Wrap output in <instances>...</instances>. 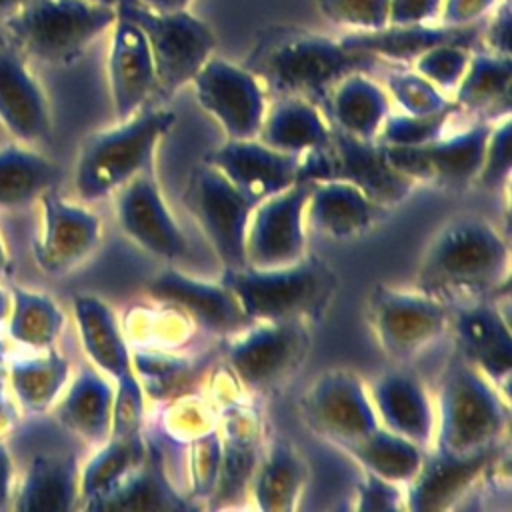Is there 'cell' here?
<instances>
[{"label": "cell", "mask_w": 512, "mask_h": 512, "mask_svg": "<svg viewBox=\"0 0 512 512\" xmlns=\"http://www.w3.org/2000/svg\"><path fill=\"white\" fill-rule=\"evenodd\" d=\"M378 58L350 50L342 40L304 30L298 26H270L246 60V68L280 96L308 100L328 98L330 90L352 72L370 70Z\"/></svg>", "instance_id": "obj_1"}, {"label": "cell", "mask_w": 512, "mask_h": 512, "mask_svg": "<svg viewBox=\"0 0 512 512\" xmlns=\"http://www.w3.org/2000/svg\"><path fill=\"white\" fill-rule=\"evenodd\" d=\"M434 408V450L476 456L500 448L508 428V398L458 350L444 368Z\"/></svg>", "instance_id": "obj_2"}, {"label": "cell", "mask_w": 512, "mask_h": 512, "mask_svg": "<svg viewBox=\"0 0 512 512\" xmlns=\"http://www.w3.org/2000/svg\"><path fill=\"white\" fill-rule=\"evenodd\" d=\"M508 266V244L480 216L446 222L428 244L418 270L420 290H486L500 282Z\"/></svg>", "instance_id": "obj_3"}, {"label": "cell", "mask_w": 512, "mask_h": 512, "mask_svg": "<svg viewBox=\"0 0 512 512\" xmlns=\"http://www.w3.org/2000/svg\"><path fill=\"white\" fill-rule=\"evenodd\" d=\"M174 114L142 108L118 126L90 134L76 158L74 188L82 200H100L144 172L158 140L172 128Z\"/></svg>", "instance_id": "obj_4"}, {"label": "cell", "mask_w": 512, "mask_h": 512, "mask_svg": "<svg viewBox=\"0 0 512 512\" xmlns=\"http://www.w3.org/2000/svg\"><path fill=\"white\" fill-rule=\"evenodd\" d=\"M116 20V8L92 0H24L6 18L26 56L52 66L74 64Z\"/></svg>", "instance_id": "obj_5"}, {"label": "cell", "mask_w": 512, "mask_h": 512, "mask_svg": "<svg viewBox=\"0 0 512 512\" xmlns=\"http://www.w3.org/2000/svg\"><path fill=\"white\" fill-rule=\"evenodd\" d=\"M220 282L252 322L302 320L320 310L332 290L328 270L306 256L280 268H230Z\"/></svg>", "instance_id": "obj_6"}, {"label": "cell", "mask_w": 512, "mask_h": 512, "mask_svg": "<svg viewBox=\"0 0 512 512\" xmlns=\"http://www.w3.org/2000/svg\"><path fill=\"white\" fill-rule=\"evenodd\" d=\"M116 12L136 22L148 40L156 70V96L168 98L190 84L214 54V32L190 10L158 12L140 0H120Z\"/></svg>", "instance_id": "obj_7"}, {"label": "cell", "mask_w": 512, "mask_h": 512, "mask_svg": "<svg viewBox=\"0 0 512 512\" xmlns=\"http://www.w3.org/2000/svg\"><path fill=\"white\" fill-rule=\"evenodd\" d=\"M344 180L362 190L380 208L402 202L414 188V180L396 170L376 140H362L332 130L326 148L300 156L298 180Z\"/></svg>", "instance_id": "obj_8"}, {"label": "cell", "mask_w": 512, "mask_h": 512, "mask_svg": "<svg viewBox=\"0 0 512 512\" xmlns=\"http://www.w3.org/2000/svg\"><path fill=\"white\" fill-rule=\"evenodd\" d=\"M450 322L444 302L424 290L406 292L380 286L370 296V324L384 354L408 362L430 346Z\"/></svg>", "instance_id": "obj_9"}, {"label": "cell", "mask_w": 512, "mask_h": 512, "mask_svg": "<svg viewBox=\"0 0 512 512\" xmlns=\"http://www.w3.org/2000/svg\"><path fill=\"white\" fill-rule=\"evenodd\" d=\"M306 424L336 444H352L380 426L368 386L350 370L332 368L320 374L300 398Z\"/></svg>", "instance_id": "obj_10"}, {"label": "cell", "mask_w": 512, "mask_h": 512, "mask_svg": "<svg viewBox=\"0 0 512 512\" xmlns=\"http://www.w3.org/2000/svg\"><path fill=\"white\" fill-rule=\"evenodd\" d=\"M198 104L232 140L256 138L266 116V90L246 66L210 56L192 78Z\"/></svg>", "instance_id": "obj_11"}, {"label": "cell", "mask_w": 512, "mask_h": 512, "mask_svg": "<svg viewBox=\"0 0 512 512\" xmlns=\"http://www.w3.org/2000/svg\"><path fill=\"white\" fill-rule=\"evenodd\" d=\"M310 188L312 182L298 180L254 206L246 228V266L280 268L304 258Z\"/></svg>", "instance_id": "obj_12"}, {"label": "cell", "mask_w": 512, "mask_h": 512, "mask_svg": "<svg viewBox=\"0 0 512 512\" xmlns=\"http://www.w3.org/2000/svg\"><path fill=\"white\" fill-rule=\"evenodd\" d=\"M188 198L222 268L246 266V228L256 202L210 164L198 170Z\"/></svg>", "instance_id": "obj_13"}, {"label": "cell", "mask_w": 512, "mask_h": 512, "mask_svg": "<svg viewBox=\"0 0 512 512\" xmlns=\"http://www.w3.org/2000/svg\"><path fill=\"white\" fill-rule=\"evenodd\" d=\"M492 122L480 120L450 138L422 146H382L390 164L414 182H434L450 188L476 182Z\"/></svg>", "instance_id": "obj_14"}, {"label": "cell", "mask_w": 512, "mask_h": 512, "mask_svg": "<svg viewBox=\"0 0 512 512\" xmlns=\"http://www.w3.org/2000/svg\"><path fill=\"white\" fill-rule=\"evenodd\" d=\"M42 228L32 242L36 266L52 278L66 276L88 260L100 244V218L56 192V186L38 198Z\"/></svg>", "instance_id": "obj_15"}, {"label": "cell", "mask_w": 512, "mask_h": 512, "mask_svg": "<svg viewBox=\"0 0 512 512\" xmlns=\"http://www.w3.org/2000/svg\"><path fill=\"white\" fill-rule=\"evenodd\" d=\"M306 336L302 320L258 322L230 346L228 364L244 386L268 388L296 368Z\"/></svg>", "instance_id": "obj_16"}, {"label": "cell", "mask_w": 512, "mask_h": 512, "mask_svg": "<svg viewBox=\"0 0 512 512\" xmlns=\"http://www.w3.org/2000/svg\"><path fill=\"white\" fill-rule=\"evenodd\" d=\"M0 124L22 144L40 142L52 130L46 92L10 36H0Z\"/></svg>", "instance_id": "obj_17"}, {"label": "cell", "mask_w": 512, "mask_h": 512, "mask_svg": "<svg viewBox=\"0 0 512 512\" xmlns=\"http://www.w3.org/2000/svg\"><path fill=\"white\" fill-rule=\"evenodd\" d=\"M206 164L224 174L256 204L298 182L300 156L274 150L258 138L232 140L208 154Z\"/></svg>", "instance_id": "obj_18"}, {"label": "cell", "mask_w": 512, "mask_h": 512, "mask_svg": "<svg viewBox=\"0 0 512 512\" xmlns=\"http://www.w3.org/2000/svg\"><path fill=\"white\" fill-rule=\"evenodd\" d=\"M116 192V218L132 242L166 260L180 258L186 252V236L150 176L140 172Z\"/></svg>", "instance_id": "obj_19"}, {"label": "cell", "mask_w": 512, "mask_h": 512, "mask_svg": "<svg viewBox=\"0 0 512 512\" xmlns=\"http://www.w3.org/2000/svg\"><path fill=\"white\" fill-rule=\"evenodd\" d=\"M108 52V82L114 112L126 120L144 108L156 90V70L140 26L116 12Z\"/></svg>", "instance_id": "obj_20"}, {"label": "cell", "mask_w": 512, "mask_h": 512, "mask_svg": "<svg viewBox=\"0 0 512 512\" xmlns=\"http://www.w3.org/2000/svg\"><path fill=\"white\" fill-rule=\"evenodd\" d=\"M368 394L380 426L424 450L432 446L436 408L416 376L402 370L386 372L372 382Z\"/></svg>", "instance_id": "obj_21"}, {"label": "cell", "mask_w": 512, "mask_h": 512, "mask_svg": "<svg viewBox=\"0 0 512 512\" xmlns=\"http://www.w3.org/2000/svg\"><path fill=\"white\" fill-rule=\"evenodd\" d=\"M146 290L156 302L176 306L210 332L228 334L248 322L236 298L222 282L210 284L170 268L156 274Z\"/></svg>", "instance_id": "obj_22"}, {"label": "cell", "mask_w": 512, "mask_h": 512, "mask_svg": "<svg viewBox=\"0 0 512 512\" xmlns=\"http://www.w3.org/2000/svg\"><path fill=\"white\" fill-rule=\"evenodd\" d=\"M498 458L500 448L476 456H450L438 450L424 454L422 466L406 484V508L414 512L452 508Z\"/></svg>", "instance_id": "obj_23"}, {"label": "cell", "mask_w": 512, "mask_h": 512, "mask_svg": "<svg viewBox=\"0 0 512 512\" xmlns=\"http://www.w3.org/2000/svg\"><path fill=\"white\" fill-rule=\"evenodd\" d=\"M458 352L508 398L512 340L508 322L486 304L462 308L454 318Z\"/></svg>", "instance_id": "obj_24"}, {"label": "cell", "mask_w": 512, "mask_h": 512, "mask_svg": "<svg viewBox=\"0 0 512 512\" xmlns=\"http://www.w3.org/2000/svg\"><path fill=\"white\" fill-rule=\"evenodd\" d=\"M482 22L468 26H446V24H388L372 32H350L342 36V44L350 50L372 54L374 58L410 62L422 52L438 44H462L474 48L480 42Z\"/></svg>", "instance_id": "obj_25"}, {"label": "cell", "mask_w": 512, "mask_h": 512, "mask_svg": "<svg viewBox=\"0 0 512 512\" xmlns=\"http://www.w3.org/2000/svg\"><path fill=\"white\" fill-rule=\"evenodd\" d=\"M116 388L94 366H84L56 400L58 422L90 446H102L112 432Z\"/></svg>", "instance_id": "obj_26"}, {"label": "cell", "mask_w": 512, "mask_h": 512, "mask_svg": "<svg viewBox=\"0 0 512 512\" xmlns=\"http://www.w3.org/2000/svg\"><path fill=\"white\" fill-rule=\"evenodd\" d=\"M380 210L354 184L332 178L312 182L304 218L316 232L334 240H348L366 232L378 220Z\"/></svg>", "instance_id": "obj_27"}, {"label": "cell", "mask_w": 512, "mask_h": 512, "mask_svg": "<svg viewBox=\"0 0 512 512\" xmlns=\"http://www.w3.org/2000/svg\"><path fill=\"white\" fill-rule=\"evenodd\" d=\"M80 502V466L72 454H38L30 460L16 502L18 512H68Z\"/></svg>", "instance_id": "obj_28"}, {"label": "cell", "mask_w": 512, "mask_h": 512, "mask_svg": "<svg viewBox=\"0 0 512 512\" xmlns=\"http://www.w3.org/2000/svg\"><path fill=\"white\" fill-rule=\"evenodd\" d=\"M72 304L78 334L92 366L116 382L130 374L134 370L132 354L114 310L92 294H76Z\"/></svg>", "instance_id": "obj_29"}, {"label": "cell", "mask_w": 512, "mask_h": 512, "mask_svg": "<svg viewBox=\"0 0 512 512\" xmlns=\"http://www.w3.org/2000/svg\"><path fill=\"white\" fill-rule=\"evenodd\" d=\"M452 102L456 110L478 114L486 122H498L500 116H508L512 102V56L488 50L472 52Z\"/></svg>", "instance_id": "obj_30"}, {"label": "cell", "mask_w": 512, "mask_h": 512, "mask_svg": "<svg viewBox=\"0 0 512 512\" xmlns=\"http://www.w3.org/2000/svg\"><path fill=\"white\" fill-rule=\"evenodd\" d=\"M256 138L274 150L302 156L310 150L326 148L332 140V128L316 102L302 96H280L266 110Z\"/></svg>", "instance_id": "obj_31"}, {"label": "cell", "mask_w": 512, "mask_h": 512, "mask_svg": "<svg viewBox=\"0 0 512 512\" xmlns=\"http://www.w3.org/2000/svg\"><path fill=\"white\" fill-rule=\"evenodd\" d=\"M326 106L336 130L362 140H376V134L390 112L388 96L364 72L344 76L328 94Z\"/></svg>", "instance_id": "obj_32"}, {"label": "cell", "mask_w": 512, "mask_h": 512, "mask_svg": "<svg viewBox=\"0 0 512 512\" xmlns=\"http://www.w3.org/2000/svg\"><path fill=\"white\" fill-rule=\"evenodd\" d=\"M70 380V362L54 346L34 356L16 358L6 368V382L18 406L28 414L52 408Z\"/></svg>", "instance_id": "obj_33"}, {"label": "cell", "mask_w": 512, "mask_h": 512, "mask_svg": "<svg viewBox=\"0 0 512 512\" xmlns=\"http://www.w3.org/2000/svg\"><path fill=\"white\" fill-rule=\"evenodd\" d=\"M306 474L308 468L298 450L286 440H276L258 458L252 474L254 504L264 512H290L304 490Z\"/></svg>", "instance_id": "obj_34"}, {"label": "cell", "mask_w": 512, "mask_h": 512, "mask_svg": "<svg viewBox=\"0 0 512 512\" xmlns=\"http://www.w3.org/2000/svg\"><path fill=\"white\" fill-rule=\"evenodd\" d=\"M60 168L22 142L0 148V210H20L54 188Z\"/></svg>", "instance_id": "obj_35"}, {"label": "cell", "mask_w": 512, "mask_h": 512, "mask_svg": "<svg viewBox=\"0 0 512 512\" xmlns=\"http://www.w3.org/2000/svg\"><path fill=\"white\" fill-rule=\"evenodd\" d=\"M342 450L358 462L364 472L376 474L388 482L406 486L424 460V448L378 426L364 438L342 446Z\"/></svg>", "instance_id": "obj_36"}, {"label": "cell", "mask_w": 512, "mask_h": 512, "mask_svg": "<svg viewBox=\"0 0 512 512\" xmlns=\"http://www.w3.org/2000/svg\"><path fill=\"white\" fill-rule=\"evenodd\" d=\"M64 322V312L48 294L10 284L6 328L14 342L34 352L52 348L64 328Z\"/></svg>", "instance_id": "obj_37"}, {"label": "cell", "mask_w": 512, "mask_h": 512, "mask_svg": "<svg viewBox=\"0 0 512 512\" xmlns=\"http://www.w3.org/2000/svg\"><path fill=\"white\" fill-rule=\"evenodd\" d=\"M252 430L254 426L244 412L228 418L226 438L220 442L218 478L210 496L218 504H228L238 498L252 480L258 464V442Z\"/></svg>", "instance_id": "obj_38"}, {"label": "cell", "mask_w": 512, "mask_h": 512, "mask_svg": "<svg viewBox=\"0 0 512 512\" xmlns=\"http://www.w3.org/2000/svg\"><path fill=\"white\" fill-rule=\"evenodd\" d=\"M86 510H176L188 508L164 480L156 460H144L110 492L84 506Z\"/></svg>", "instance_id": "obj_39"}, {"label": "cell", "mask_w": 512, "mask_h": 512, "mask_svg": "<svg viewBox=\"0 0 512 512\" xmlns=\"http://www.w3.org/2000/svg\"><path fill=\"white\" fill-rule=\"evenodd\" d=\"M146 456L142 434L110 436L98 452L80 468V502L82 508L114 486H118Z\"/></svg>", "instance_id": "obj_40"}, {"label": "cell", "mask_w": 512, "mask_h": 512, "mask_svg": "<svg viewBox=\"0 0 512 512\" xmlns=\"http://www.w3.org/2000/svg\"><path fill=\"white\" fill-rule=\"evenodd\" d=\"M456 112L454 102L434 114H390L384 118L376 142L382 146H422L442 136L448 118Z\"/></svg>", "instance_id": "obj_41"}, {"label": "cell", "mask_w": 512, "mask_h": 512, "mask_svg": "<svg viewBox=\"0 0 512 512\" xmlns=\"http://www.w3.org/2000/svg\"><path fill=\"white\" fill-rule=\"evenodd\" d=\"M386 90L388 94L398 102V106L406 114H434L444 108H448L452 102L438 90L430 80H426L422 74L398 70L390 72L386 78Z\"/></svg>", "instance_id": "obj_42"}, {"label": "cell", "mask_w": 512, "mask_h": 512, "mask_svg": "<svg viewBox=\"0 0 512 512\" xmlns=\"http://www.w3.org/2000/svg\"><path fill=\"white\" fill-rule=\"evenodd\" d=\"M472 48L462 44H438L414 60V70L442 92H454L470 62Z\"/></svg>", "instance_id": "obj_43"}, {"label": "cell", "mask_w": 512, "mask_h": 512, "mask_svg": "<svg viewBox=\"0 0 512 512\" xmlns=\"http://www.w3.org/2000/svg\"><path fill=\"white\" fill-rule=\"evenodd\" d=\"M324 18L354 32H372L388 26V0H318Z\"/></svg>", "instance_id": "obj_44"}, {"label": "cell", "mask_w": 512, "mask_h": 512, "mask_svg": "<svg viewBox=\"0 0 512 512\" xmlns=\"http://www.w3.org/2000/svg\"><path fill=\"white\" fill-rule=\"evenodd\" d=\"M510 118L506 116L502 122H494L486 150H484V160L480 166V172L476 176V182L484 188H500L502 182L508 180L510 176Z\"/></svg>", "instance_id": "obj_45"}, {"label": "cell", "mask_w": 512, "mask_h": 512, "mask_svg": "<svg viewBox=\"0 0 512 512\" xmlns=\"http://www.w3.org/2000/svg\"><path fill=\"white\" fill-rule=\"evenodd\" d=\"M220 462V438L216 434H206L198 438L194 448V492L198 498H210L218 478Z\"/></svg>", "instance_id": "obj_46"}, {"label": "cell", "mask_w": 512, "mask_h": 512, "mask_svg": "<svg viewBox=\"0 0 512 512\" xmlns=\"http://www.w3.org/2000/svg\"><path fill=\"white\" fill-rule=\"evenodd\" d=\"M402 506L406 508V492H402V484L364 472V480L358 486V510H400Z\"/></svg>", "instance_id": "obj_47"}, {"label": "cell", "mask_w": 512, "mask_h": 512, "mask_svg": "<svg viewBox=\"0 0 512 512\" xmlns=\"http://www.w3.org/2000/svg\"><path fill=\"white\" fill-rule=\"evenodd\" d=\"M482 44L488 52L500 56H512V6L510 0L496 4V12L480 34Z\"/></svg>", "instance_id": "obj_48"}, {"label": "cell", "mask_w": 512, "mask_h": 512, "mask_svg": "<svg viewBox=\"0 0 512 512\" xmlns=\"http://www.w3.org/2000/svg\"><path fill=\"white\" fill-rule=\"evenodd\" d=\"M500 0H442L440 24L468 26L482 22V18L496 8Z\"/></svg>", "instance_id": "obj_49"}, {"label": "cell", "mask_w": 512, "mask_h": 512, "mask_svg": "<svg viewBox=\"0 0 512 512\" xmlns=\"http://www.w3.org/2000/svg\"><path fill=\"white\" fill-rule=\"evenodd\" d=\"M388 24H426L440 14L442 0H388Z\"/></svg>", "instance_id": "obj_50"}, {"label": "cell", "mask_w": 512, "mask_h": 512, "mask_svg": "<svg viewBox=\"0 0 512 512\" xmlns=\"http://www.w3.org/2000/svg\"><path fill=\"white\" fill-rule=\"evenodd\" d=\"M14 484V462L4 442H0V510L8 506Z\"/></svg>", "instance_id": "obj_51"}, {"label": "cell", "mask_w": 512, "mask_h": 512, "mask_svg": "<svg viewBox=\"0 0 512 512\" xmlns=\"http://www.w3.org/2000/svg\"><path fill=\"white\" fill-rule=\"evenodd\" d=\"M140 2L158 12H176V10H188L194 0H140Z\"/></svg>", "instance_id": "obj_52"}, {"label": "cell", "mask_w": 512, "mask_h": 512, "mask_svg": "<svg viewBox=\"0 0 512 512\" xmlns=\"http://www.w3.org/2000/svg\"><path fill=\"white\" fill-rule=\"evenodd\" d=\"M10 272V256H8V250H6V244L0 236V278L2 276H8Z\"/></svg>", "instance_id": "obj_53"}, {"label": "cell", "mask_w": 512, "mask_h": 512, "mask_svg": "<svg viewBox=\"0 0 512 512\" xmlns=\"http://www.w3.org/2000/svg\"><path fill=\"white\" fill-rule=\"evenodd\" d=\"M8 310H10V292H4V290L0 288V322L6 320Z\"/></svg>", "instance_id": "obj_54"}, {"label": "cell", "mask_w": 512, "mask_h": 512, "mask_svg": "<svg viewBox=\"0 0 512 512\" xmlns=\"http://www.w3.org/2000/svg\"><path fill=\"white\" fill-rule=\"evenodd\" d=\"M24 0H0V16L12 14Z\"/></svg>", "instance_id": "obj_55"}, {"label": "cell", "mask_w": 512, "mask_h": 512, "mask_svg": "<svg viewBox=\"0 0 512 512\" xmlns=\"http://www.w3.org/2000/svg\"><path fill=\"white\" fill-rule=\"evenodd\" d=\"M92 2H98V4H104V6H110V8H116L120 0H92Z\"/></svg>", "instance_id": "obj_56"}]
</instances>
